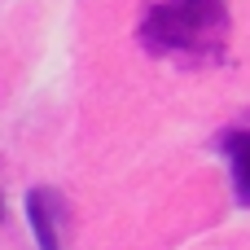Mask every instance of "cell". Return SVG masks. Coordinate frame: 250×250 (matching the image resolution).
<instances>
[{
  "label": "cell",
  "instance_id": "cell-1",
  "mask_svg": "<svg viewBox=\"0 0 250 250\" xmlns=\"http://www.w3.org/2000/svg\"><path fill=\"white\" fill-rule=\"evenodd\" d=\"M229 40V4L224 0H158L141 22V44L149 53H176L193 62H211Z\"/></svg>",
  "mask_w": 250,
  "mask_h": 250
},
{
  "label": "cell",
  "instance_id": "cell-2",
  "mask_svg": "<svg viewBox=\"0 0 250 250\" xmlns=\"http://www.w3.org/2000/svg\"><path fill=\"white\" fill-rule=\"evenodd\" d=\"M26 215H31V229H35L40 250H62V233H57L62 198H57V189H31V198H26Z\"/></svg>",
  "mask_w": 250,
  "mask_h": 250
},
{
  "label": "cell",
  "instance_id": "cell-3",
  "mask_svg": "<svg viewBox=\"0 0 250 250\" xmlns=\"http://www.w3.org/2000/svg\"><path fill=\"white\" fill-rule=\"evenodd\" d=\"M229 163H233V189H237V202L250 207V132H224L220 136Z\"/></svg>",
  "mask_w": 250,
  "mask_h": 250
}]
</instances>
